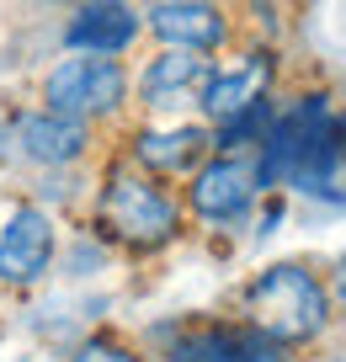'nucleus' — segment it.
<instances>
[{
  "label": "nucleus",
  "instance_id": "nucleus-1",
  "mask_svg": "<svg viewBox=\"0 0 346 362\" xmlns=\"http://www.w3.org/2000/svg\"><path fill=\"white\" fill-rule=\"evenodd\" d=\"M240 320H250L267 336H277L288 351H304V346L330 336L335 293L320 272H309L304 261H272V267H261L240 288Z\"/></svg>",
  "mask_w": 346,
  "mask_h": 362
},
{
  "label": "nucleus",
  "instance_id": "nucleus-12",
  "mask_svg": "<svg viewBox=\"0 0 346 362\" xmlns=\"http://www.w3.org/2000/svg\"><path fill=\"white\" fill-rule=\"evenodd\" d=\"M160 357L166 362H235V351H229V336H224V320H208V325L176 330Z\"/></svg>",
  "mask_w": 346,
  "mask_h": 362
},
{
  "label": "nucleus",
  "instance_id": "nucleus-3",
  "mask_svg": "<svg viewBox=\"0 0 346 362\" xmlns=\"http://www.w3.org/2000/svg\"><path fill=\"white\" fill-rule=\"evenodd\" d=\"M128 102V69L117 64V54H69L43 75V107L80 123L96 117H117Z\"/></svg>",
  "mask_w": 346,
  "mask_h": 362
},
{
  "label": "nucleus",
  "instance_id": "nucleus-14",
  "mask_svg": "<svg viewBox=\"0 0 346 362\" xmlns=\"http://www.w3.org/2000/svg\"><path fill=\"white\" fill-rule=\"evenodd\" d=\"M69 362H144V351H139L134 341L112 336V330H91L86 341L69 346Z\"/></svg>",
  "mask_w": 346,
  "mask_h": 362
},
{
  "label": "nucleus",
  "instance_id": "nucleus-2",
  "mask_svg": "<svg viewBox=\"0 0 346 362\" xmlns=\"http://www.w3.org/2000/svg\"><path fill=\"white\" fill-rule=\"evenodd\" d=\"M96 235L134 256H155L181 240V203L139 160H117L96 192Z\"/></svg>",
  "mask_w": 346,
  "mask_h": 362
},
{
  "label": "nucleus",
  "instance_id": "nucleus-10",
  "mask_svg": "<svg viewBox=\"0 0 346 362\" xmlns=\"http://www.w3.org/2000/svg\"><path fill=\"white\" fill-rule=\"evenodd\" d=\"M16 139H22V155L33 160V165H75L91 149V123L43 107V112L16 117Z\"/></svg>",
  "mask_w": 346,
  "mask_h": 362
},
{
  "label": "nucleus",
  "instance_id": "nucleus-9",
  "mask_svg": "<svg viewBox=\"0 0 346 362\" xmlns=\"http://www.w3.org/2000/svg\"><path fill=\"white\" fill-rule=\"evenodd\" d=\"M149 33L166 48H197V54H213L229 37V22H224L219 0H160L149 11Z\"/></svg>",
  "mask_w": 346,
  "mask_h": 362
},
{
  "label": "nucleus",
  "instance_id": "nucleus-11",
  "mask_svg": "<svg viewBox=\"0 0 346 362\" xmlns=\"http://www.w3.org/2000/svg\"><path fill=\"white\" fill-rule=\"evenodd\" d=\"M139 27L144 22L134 16L128 0H86L75 22L64 27V43L75 54H123V48H134Z\"/></svg>",
  "mask_w": 346,
  "mask_h": 362
},
{
  "label": "nucleus",
  "instance_id": "nucleus-4",
  "mask_svg": "<svg viewBox=\"0 0 346 362\" xmlns=\"http://www.w3.org/2000/svg\"><path fill=\"white\" fill-rule=\"evenodd\" d=\"M261 197V176H256V155H208L187 181V208L202 224H240L250 218Z\"/></svg>",
  "mask_w": 346,
  "mask_h": 362
},
{
  "label": "nucleus",
  "instance_id": "nucleus-5",
  "mask_svg": "<svg viewBox=\"0 0 346 362\" xmlns=\"http://www.w3.org/2000/svg\"><path fill=\"white\" fill-rule=\"evenodd\" d=\"M54 250H59L54 218L33 203L11 208V218L0 224V283L6 288H38L48 277V267H54Z\"/></svg>",
  "mask_w": 346,
  "mask_h": 362
},
{
  "label": "nucleus",
  "instance_id": "nucleus-15",
  "mask_svg": "<svg viewBox=\"0 0 346 362\" xmlns=\"http://www.w3.org/2000/svg\"><path fill=\"white\" fill-rule=\"evenodd\" d=\"M330 293H335V309H346V256L335 261V272H330Z\"/></svg>",
  "mask_w": 346,
  "mask_h": 362
},
{
  "label": "nucleus",
  "instance_id": "nucleus-6",
  "mask_svg": "<svg viewBox=\"0 0 346 362\" xmlns=\"http://www.w3.org/2000/svg\"><path fill=\"white\" fill-rule=\"evenodd\" d=\"M272 75H277V64H272V54H261V48L219 64L208 75V86H202V96H197L202 117H208V123H229V117L246 112L250 102L272 96Z\"/></svg>",
  "mask_w": 346,
  "mask_h": 362
},
{
  "label": "nucleus",
  "instance_id": "nucleus-7",
  "mask_svg": "<svg viewBox=\"0 0 346 362\" xmlns=\"http://www.w3.org/2000/svg\"><path fill=\"white\" fill-rule=\"evenodd\" d=\"M213 75V59L197 54V48H166V54H155L144 64V75H139V96H144L149 112H171V107H187L202 96V86H208Z\"/></svg>",
  "mask_w": 346,
  "mask_h": 362
},
{
  "label": "nucleus",
  "instance_id": "nucleus-16",
  "mask_svg": "<svg viewBox=\"0 0 346 362\" xmlns=\"http://www.w3.org/2000/svg\"><path fill=\"white\" fill-rule=\"evenodd\" d=\"M325 362H346V357H325Z\"/></svg>",
  "mask_w": 346,
  "mask_h": 362
},
{
  "label": "nucleus",
  "instance_id": "nucleus-8",
  "mask_svg": "<svg viewBox=\"0 0 346 362\" xmlns=\"http://www.w3.org/2000/svg\"><path fill=\"white\" fill-rule=\"evenodd\" d=\"M213 155V128L202 123H171V128H139L134 134V155L149 176H192L202 160Z\"/></svg>",
  "mask_w": 346,
  "mask_h": 362
},
{
  "label": "nucleus",
  "instance_id": "nucleus-13",
  "mask_svg": "<svg viewBox=\"0 0 346 362\" xmlns=\"http://www.w3.org/2000/svg\"><path fill=\"white\" fill-rule=\"evenodd\" d=\"M224 336H229V351H235V362H293V351L282 346L277 336H267L261 325H250V320H224Z\"/></svg>",
  "mask_w": 346,
  "mask_h": 362
}]
</instances>
